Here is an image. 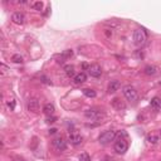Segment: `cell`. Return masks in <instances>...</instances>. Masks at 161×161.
Returning <instances> with one entry per match:
<instances>
[{
  "mask_svg": "<svg viewBox=\"0 0 161 161\" xmlns=\"http://www.w3.org/2000/svg\"><path fill=\"white\" fill-rule=\"evenodd\" d=\"M122 92H123V96L126 97V100L127 101H130V102H136L137 101V91L135 89V87L132 86H125L123 87V89H122Z\"/></svg>",
  "mask_w": 161,
  "mask_h": 161,
  "instance_id": "1",
  "label": "cell"
},
{
  "mask_svg": "<svg viewBox=\"0 0 161 161\" xmlns=\"http://www.w3.org/2000/svg\"><path fill=\"white\" fill-rule=\"evenodd\" d=\"M146 32L144 29H136V30L133 32V43L136 44L137 47H141L145 44L146 42Z\"/></svg>",
  "mask_w": 161,
  "mask_h": 161,
  "instance_id": "2",
  "label": "cell"
},
{
  "mask_svg": "<svg viewBox=\"0 0 161 161\" xmlns=\"http://www.w3.org/2000/svg\"><path fill=\"white\" fill-rule=\"evenodd\" d=\"M115 137H116V132L113 130H108V131H105L103 133H101V136H100V142H101V145H108L111 141L115 140Z\"/></svg>",
  "mask_w": 161,
  "mask_h": 161,
  "instance_id": "3",
  "label": "cell"
},
{
  "mask_svg": "<svg viewBox=\"0 0 161 161\" xmlns=\"http://www.w3.org/2000/svg\"><path fill=\"white\" fill-rule=\"evenodd\" d=\"M113 149H115V151L117 153H120V155H123V153H126V151L129 150V144L123 140V138H120V140H117L115 142V145H113Z\"/></svg>",
  "mask_w": 161,
  "mask_h": 161,
  "instance_id": "4",
  "label": "cell"
},
{
  "mask_svg": "<svg viewBox=\"0 0 161 161\" xmlns=\"http://www.w3.org/2000/svg\"><path fill=\"white\" fill-rule=\"evenodd\" d=\"M53 145H54V147H56L58 151H64V150L67 149V141H65L62 136L54 138V140H53Z\"/></svg>",
  "mask_w": 161,
  "mask_h": 161,
  "instance_id": "5",
  "label": "cell"
},
{
  "mask_svg": "<svg viewBox=\"0 0 161 161\" xmlns=\"http://www.w3.org/2000/svg\"><path fill=\"white\" fill-rule=\"evenodd\" d=\"M88 73L91 77H93V78H100L101 74H102V68L101 65L98 64H92L88 67Z\"/></svg>",
  "mask_w": 161,
  "mask_h": 161,
  "instance_id": "6",
  "label": "cell"
},
{
  "mask_svg": "<svg viewBox=\"0 0 161 161\" xmlns=\"http://www.w3.org/2000/svg\"><path fill=\"white\" fill-rule=\"evenodd\" d=\"M69 142L74 146H78L83 142V137L77 132H72V133H69Z\"/></svg>",
  "mask_w": 161,
  "mask_h": 161,
  "instance_id": "7",
  "label": "cell"
},
{
  "mask_svg": "<svg viewBox=\"0 0 161 161\" xmlns=\"http://www.w3.org/2000/svg\"><path fill=\"white\" fill-rule=\"evenodd\" d=\"M86 117H88V118H92V120H100L101 117H103V113L101 111H96V109H88V111H86Z\"/></svg>",
  "mask_w": 161,
  "mask_h": 161,
  "instance_id": "8",
  "label": "cell"
},
{
  "mask_svg": "<svg viewBox=\"0 0 161 161\" xmlns=\"http://www.w3.org/2000/svg\"><path fill=\"white\" fill-rule=\"evenodd\" d=\"M12 20H13V23L21 25V24H24V21H25V15L20 12H17L12 15Z\"/></svg>",
  "mask_w": 161,
  "mask_h": 161,
  "instance_id": "9",
  "label": "cell"
},
{
  "mask_svg": "<svg viewBox=\"0 0 161 161\" xmlns=\"http://www.w3.org/2000/svg\"><path fill=\"white\" fill-rule=\"evenodd\" d=\"M27 108L29 112H33V113H38L39 112V102L36 100H30L27 105Z\"/></svg>",
  "mask_w": 161,
  "mask_h": 161,
  "instance_id": "10",
  "label": "cell"
},
{
  "mask_svg": "<svg viewBox=\"0 0 161 161\" xmlns=\"http://www.w3.org/2000/svg\"><path fill=\"white\" fill-rule=\"evenodd\" d=\"M112 106H113V108H115V109H117V111H121V109L126 108V103L121 100V98H117V97L112 100Z\"/></svg>",
  "mask_w": 161,
  "mask_h": 161,
  "instance_id": "11",
  "label": "cell"
},
{
  "mask_svg": "<svg viewBox=\"0 0 161 161\" xmlns=\"http://www.w3.org/2000/svg\"><path fill=\"white\" fill-rule=\"evenodd\" d=\"M86 80H87V76H86V73H83V72L76 74L74 78H73V82H74L76 85H82V83H85Z\"/></svg>",
  "mask_w": 161,
  "mask_h": 161,
  "instance_id": "12",
  "label": "cell"
},
{
  "mask_svg": "<svg viewBox=\"0 0 161 161\" xmlns=\"http://www.w3.org/2000/svg\"><path fill=\"white\" fill-rule=\"evenodd\" d=\"M118 88H120V82H118V80H111V83L108 85L107 91H108V93H115L116 91H118Z\"/></svg>",
  "mask_w": 161,
  "mask_h": 161,
  "instance_id": "13",
  "label": "cell"
},
{
  "mask_svg": "<svg viewBox=\"0 0 161 161\" xmlns=\"http://www.w3.org/2000/svg\"><path fill=\"white\" fill-rule=\"evenodd\" d=\"M54 111H56V108H54V106L52 103H47V105H44V107H43V112H44L47 116H52Z\"/></svg>",
  "mask_w": 161,
  "mask_h": 161,
  "instance_id": "14",
  "label": "cell"
},
{
  "mask_svg": "<svg viewBox=\"0 0 161 161\" xmlns=\"http://www.w3.org/2000/svg\"><path fill=\"white\" fill-rule=\"evenodd\" d=\"M64 72H65V74H67L68 77H73V78H74V76H76L74 65H71V64L65 65V67H64Z\"/></svg>",
  "mask_w": 161,
  "mask_h": 161,
  "instance_id": "15",
  "label": "cell"
},
{
  "mask_svg": "<svg viewBox=\"0 0 161 161\" xmlns=\"http://www.w3.org/2000/svg\"><path fill=\"white\" fill-rule=\"evenodd\" d=\"M145 74H147V76H153V74H156V72H157V68L155 67V65H147V67H145Z\"/></svg>",
  "mask_w": 161,
  "mask_h": 161,
  "instance_id": "16",
  "label": "cell"
},
{
  "mask_svg": "<svg viewBox=\"0 0 161 161\" xmlns=\"http://www.w3.org/2000/svg\"><path fill=\"white\" fill-rule=\"evenodd\" d=\"M83 94H85L86 97H89V98H94L97 96V93H96V91L92 89V88H85L82 91Z\"/></svg>",
  "mask_w": 161,
  "mask_h": 161,
  "instance_id": "17",
  "label": "cell"
},
{
  "mask_svg": "<svg viewBox=\"0 0 161 161\" xmlns=\"http://www.w3.org/2000/svg\"><path fill=\"white\" fill-rule=\"evenodd\" d=\"M160 106H161V101L159 100L157 97H155V98H152V101H151V107L153 108V109H159L160 108Z\"/></svg>",
  "mask_w": 161,
  "mask_h": 161,
  "instance_id": "18",
  "label": "cell"
},
{
  "mask_svg": "<svg viewBox=\"0 0 161 161\" xmlns=\"http://www.w3.org/2000/svg\"><path fill=\"white\" fill-rule=\"evenodd\" d=\"M147 141L150 142V144H156L157 141H159V136L157 135H149L147 136Z\"/></svg>",
  "mask_w": 161,
  "mask_h": 161,
  "instance_id": "19",
  "label": "cell"
},
{
  "mask_svg": "<svg viewBox=\"0 0 161 161\" xmlns=\"http://www.w3.org/2000/svg\"><path fill=\"white\" fill-rule=\"evenodd\" d=\"M12 61L14 63H23V57L19 56V54H14L12 57Z\"/></svg>",
  "mask_w": 161,
  "mask_h": 161,
  "instance_id": "20",
  "label": "cell"
},
{
  "mask_svg": "<svg viewBox=\"0 0 161 161\" xmlns=\"http://www.w3.org/2000/svg\"><path fill=\"white\" fill-rule=\"evenodd\" d=\"M33 9L40 12V10L43 9V3H42V1H35V3H33Z\"/></svg>",
  "mask_w": 161,
  "mask_h": 161,
  "instance_id": "21",
  "label": "cell"
},
{
  "mask_svg": "<svg viewBox=\"0 0 161 161\" xmlns=\"http://www.w3.org/2000/svg\"><path fill=\"white\" fill-rule=\"evenodd\" d=\"M56 61H57V63H58V64H63L67 59L64 58L63 54H59V56H56Z\"/></svg>",
  "mask_w": 161,
  "mask_h": 161,
  "instance_id": "22",
  "label": "cell"
},
{
  "mask_svg": "<svg viewBox=\"0 0 161 161\" xmlns=\"http://www.w3.org/2000/svg\"><path fill=\"white\" fill-rule=\"evenodd\" d=\"M89 155L87 152H83V153H80L79 155V161H89Z\"/></svg>",
  "mask_w": 161,
  "mask_h": 161,
  "instance_id": "23",
  "label": "cell"
},
{
  "mask_svg": "<svg viewBox=\"0 0 161 161\" xmlns=\"http://www.w3.org/2000/svg\"><path fill=\"white\" fill-rule=\"evenodd\" d=\"M64 56V58L65 59H69V58H71L72 56H73V50L72 49H67V50H64L63 53H62Z\"/></svg>",
  "mask_w": 161,
  "mask_h": 161,
  "instance_id": "24",
  "label": "cell"
},
{
  "mask_svg": "<svg viewBox=\"0 0 161 161\" xmlns=\"http://www.w3.org/2000/svg\"><path fill=\"white\" fill-rule=\"evenodd\" d=\"M8 107L10 108V109H14V107H15V102H14V101H12V102H8Z\"/></svg>",
  "mask_w": 161,
  "mask_h": 161,
  "instance_id": "25",
  "label": "cell"
},
{
  "mask_svg": "<svg viewBox=\"0 0 161 161\" xmlns=\"http://www.w3.org/2000/svg\"><path fill=\"white\" fill-rule=\"evenodd\" d=\"M56 117H49V118L48 120H47V122H48V123H53V122H56Z\"/></svg>",
  "mask_w": 161,
  "mask_h": 161,
  "instance_id": "26",
  "label": "cell"
},
{
  "mask_svg": "<svg viewBox=\"0 0 161 161\" xmlns=\"http://www.w3.org/2000/svg\"><path fill=\"white\" fill-rule=\"evenodd\" d=\"M13 161H25L23 157H20V156H17V157H14L13 159Z\"/></svg>",
  "mask_w": 161,
  "mask_h": 161,
  "instance_id": "27",
  "label": "cell"
},
{
  "mask_svg": "<svg viewBox=\"0 0 161 161\" xmlns=\"http://www.w3.org/2000/svg\"><path fill=\"white\" fill-rule=\"evenodd\" d=\"M56 132H57V129H52V130H49V133H52V135H53V133H56Z\"/></svg>",
  "mask_w": 161,
  "mask_h": 161,
  "instance_id": "28",
  "label": "cell"
},
{
  "mask_svg": "<svg viewBox=\"0 0 161 161\" xmlns=\"http://www.w3.org/2000/svg\"><path fill=\"white\" fill-rule=\"evenodd\" d=\"M160 85H161V82H160Z\"/></svg>",
  "mask_w": 161,
  "mask_h": 161,
  "instance_id": "29",
  "label": "cell"
}]
</instances>
